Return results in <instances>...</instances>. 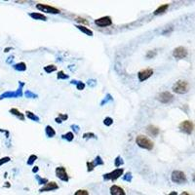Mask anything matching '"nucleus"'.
I'll return each instance as SVG.
<instances>
[{
  "label": "nucleus",
  "instance_id": "f257e3e1",
  "mask_svg": "<svg viewBox=\"0 0 195 195\" xmlns=\"http://www.w3.org/2000/svg\"><path fill=\"white\" fill-rule=\"evenodd\" d=\"M136 144H138L141 148H144V149H146V150H151L154 146L153 141H152L149 138H147V137H145L144 135H139L138 137H137Z\"/></svg>",
  "mask_w": 195,
  "mask_h": 195
},
{
  "label": "nucleus",
  "instance_id": "f03ea898",
  "mask_svg": "<svg viewBox=\"0 0 195 195\" xmlns=\"http://www.w3.org/2000/svg\"><path fill=\"white\" fill-rule=\"evenodd\" d=\"M189 90V84L187 81L178 80L173 85V91L177 94H186Z\"/></svg>",
  "mask_w": 195,
  "mask_h": 195
},
{
  "label": "nucleus",
  "instance_id": "7ed1b4c3",
  "mask_svg": "<svg viewBox=\"0 0 195 195\" xmlns=\"http://www.w3.org/2000/svg\"><path fill=\"white\" fill-rule=\"evenodd\" d=\"M124 174V169L123 168H118V169H115L112 172L104 174L103 175V180L104 181H116L117 178H119L121 176H123Z\"/></svg>",
  "mask_w": 195,
  "mask_h": 195
},
{
  "label": "nucleus",
  "instance_id": "20e7f679",
  "mask_svg": "<svg viewBox=\"0 0 195 195\" xmlns=\"http://www.w3.org/2000/svg\"><path fill=\"white\" fill-rule=\"evenodd\" d=\"M171 180H172L173 182L182 184V183L186 182V174H184L183 172L176 170V171H174L172 173Z\"/></svg>",
  "mask_w": 195,
  "mask_h": 195
},
{
  "label": "nucleus",
  "instance_id": "39448f33",
  "mask_svg": "<svg viewBox=\"0 0 195 195\" xmlns=\"http://www.w3.org/2000/svg\"><path fill=\"white\" fill-rule=\"evenodd\" d=\"M36 9H38L39 11L41 12H44V13H48V14H60L61 11L59 9H57L56 7H53L50 6V5H47V4H36Z\"/></svg>",
  "mask_w": 195,
  "mask_h": 195
},
{
  "label": "nucleus",
  "instance_id": "423d86ee",
  "mask_svg": "<svg viewBox=\"0 0 195 195\" xmlns=\"http://www.w3.org/2000/svg\"><path fill=\"white\" fill-rule=\"evenodd\" d=\"M178 128H180V130L182 132V133L187 134V135H190L192 132H193L194 125H193V123L191 122V121L184 120V121H182V122L180 124Z\"/></svg>",
  "mask_w": 195,
  "mask_h": 195
},
{
  "label": "nucleus",
  "instance_id": "0eeeda50",
  "mask_svg": "<svg viewBox=\"0 0 195 195\" xmlns=\"http://www.w3.org/2000/svg\"><path fill=\"white\" fill-rule=\"evenodd\" d=\"M187 54H188L187 50L182 46L177 47V48H175V49H174V51H173V57L175 58V59H177V60L184 59V58L187 56Z\"/></svg>",
  "mask_w": 195,
  "mask_h": 195
},
{
  "label": "nucleus",
  "instance_id": "6e6552de",
  "mask_svg": "<svg viewBox=\"0 0 195 195\" xmlns=\"http://www.w3.org/2000/svg\"><path fill=\"white\" fill-rule=\"evenodd\" d=\"M55 173H56L57 178H60L61 181L66 182H67L68 181H69V177H68L66 169L65 167H57Z\"/></svg>",
  "mask_w": 195,
  "mask_h": 195
},
{
  "label": "nucleus",
  "instance_id": "1a4fd4ad",
  "mask_svg": "<svg viewBox=\"0 0 195 195\" xmlns=\"http://www.w3.org/2000/svg\"><path fill=\"white\" fill-rule=\"evenodd\" d=\"M95 24L99 26V28H107V26L112 24V20L109 16H104V17L95 20Z\"/></svg>",
  "mask_w": 195,
  "mask_h": 195
},
{
  "label": "nucleus",
  "instance_id": "9d476101",
  "mask_svg": "<svg viewBox=\"0 0 195 195\" xmlns=\"http://www.w3.org/2000/svg\"><path fill=\"white\" fill-rule=\"evenodd\" d=\"M157 99L162 103H169L174 99V96L168 91L162 92L157 96Z\"/></svg>",
  "mask_w": 195,
  "mask_h": 195
},
{
  "label": "nucleus",
  "instance_id": "9b49d317",
  "mask_svg": "<svg viewBox=\"0 0 195 195\" xmlns=\"http://www.w3.org/2000/svg\"><path fill=\"white\" fill-rule=\"evenodd\" d=\"M152 74H153V69H151V68H145V69L141 70L138 73V77H139L140 82H144V81L147 80L149 77L152 76Z\"/></svg>",
  "mask_w": 195,
  "mask_h": 195
},
{
  "label": "nucleus",
  "instance_id": "f8f14e48",
  "mask_svg": "<svg viewBox=\"0 0 195 195\" xmlns=\"http://www.w3.org/2000/svg\"><path fill=\"white\" fill-rule=\"evenodd\" d=\"M59 189V186L58 183L55 182H48L43 187L40 188V192H47V191H53V190H57Z\"/></svg>",
  "mask_w": 195,
  "mask_h": 195
},
{
  "label": "nucleus",
  "instance_id": "ddd939ff",
  "mask_svg": "<svg viewBox=\"0 0 195 195\" xmlns=\"http://www.w3.org/2000/svg\"><path fill=\"white\" fill-rule=\"evenodd\" d=\"M87 171L88 172H91L95 169V167L98 166V165H103V161L102 159L101 156H97L96 159H95V161H92V162H87Z\"/></svg>",
  "mask_w": 195,
  "mask_h": 195
},
{
  "label": "nucleus",
  "instance_id": "4468645a",
  "mask_svg": "<svg viewBox=\"0 0 195 195\" xmlns=\"http://www.w3.org/2000/svg\"><path fill=\"white\" fill-rule=\"evenodd\" d=\"M109 191H110V195H126L124 189L118 186H115V184L111 186Z\"/></svg>",
  "mask_w": 195,
  "mask_h": 195
},
{
  "label": "nucleus",
  "instance_id": "2eb2a0df",
  "mask_svg": "<svg viewBox=\"0 0 195 195\" xmlns=\"http://www.w3.org/2000/svg\"><path fill=\"white\" fill-rule=\"evenodd\" d=\"M147 132L149 133V135L156 137V136L159 135L160 130H159V128L156 127V126H154V125H149V126H147Z\"/></svg>",
  "mask_w": 195,
  "mask_h": 195
},
{
  "label": "nucleus",
  "instance_id": "dca6fc26",
  "mask_svg": "<svg viewBox=\"0 0 195 195\" xmlns=\"http://www.w3.org/2000/svg\"><path fill=\"white\" fill-rule=\"evenodd\" d=\"M76 28L81 31V32H83V33H85L86 35H88V36H93V31L90 29V28H86L85 25H80V24H77L76 25Z\"/></svg>",
  "mask_w": 195,
  "mask_h": 195
},
{
  "label": "nucleus",
  "instance_id": "f3484780",
  "mask_svg": "<svg viewBox=\"0 0 195 195\" xmlns=\"http://www.w3.org/2000/svg\"><path fill=\"white\" fill-rule=\"evenodd\" d=\"M29 16L31 18H32L33 20H38V21H47V17L45 15L41 14V13H36V12H33V13H30Z\"/></svg>",
  "mask_w": 195,
  "mask_h": 195
},
{
  "label": "nucleus",
  "instance_id": "a211bd4d",
  "mask_svg": "<svg viewBox=\"0 0 195 195\" xmlns=\"http://www.w3.org/2000/svg\"><path fill=\"white\" fill-rule=\"evenodd\" d=\"M45 134L48 138H53V137L56 136V131L54 130V128L50 125H47L45 128Z\"/></svg>",
  "mask_w": 195,
  "mask_h": 195
},
{
  "label": "nucleus",
  "instance_id": "6ab92c4d",
  "mask_svg": "<svg viewBox=\"0 0 195 195\" xmlns=\"http://www.w3.org/2000/svg\"><path fill=\"white\" fill-rule=\"evenodd\" d=\"M169 8V4H164V5H161V6L158 7L155 11H154V15L157 16V15H160V14H163L165 13L167 11V9Z\"/></svg>",
  "mask_w": 195,
  "mask_h": 195
},
{
  "label": "nucleus",
  "instance_id": "aec40b11",
  "mask_svg": "<svg viewBox=\"0 0 195 195\" xmlns=\"http://www.w3.org/2000/svg\"><path fill=\"white\" fill-rule=\"evenodd\" d=\"M10 113L15 115V116H17L19 119H21L22 121L24 120V115L22 112H21L19 109H17V108H11V109H10Z\"/></svg>",
  "mask_w": 195,
  "mask_h": 195
},
{
  "label": "nucleus",
  "instance_id": "412c9836",
  "mask_svg": "<svg viewBox=\"0 0 195 195\" xmlns=\"http://www.w3.org/2000/svg\"><path fill=\"white\" fill-rule=\"evenodd\" d=\"M14 68L18 71H24V70H26V65L24 62H19V64L14 66Z\"/></svg>",
  "mask_w": 195,
  "mask_h": 195
},
{
  "label": "nucleus",
  "instance_id": "4be33fe9",
  "mask_svg": "<svg viewBox=\"0 0 195 195\" xmlns=\"http://www.w3.org/2000/svg\"><path fill=\"white\" fill-rule=\"evenodd\" d=\"M25 115H26V117H28V119L30 120H33V121H39V117L37 116L36 114H34L33 112H31V111H25Z\"/></svg>",
  "mask_w": 195,
  "mask_h": 195
},
{
  "label": "nucleus",
  "instance_id": "5701e85b",
  "mask_svg": "<svg viewBox=\"0 0 195 195\" xmlns=\"http://www.w3.org/2000/svg\"><path fill=\"white\" fill-rule=\"evenodd\" d=\"M62 138L64 140H66L67 141H72L73 139H74V134H73L72 132H67L66 134L62 136Z\"/></svg>",
  "mask_w": 195,
  "mask_h": 195
},
{
  "label": "nucleus",
  "instance_id": "b1692460",
  "mask_svg": "<svg viewBox=\"0 0 195 195\" xmlns=\"http://www.w3.org/2000/svg\"><path fill=\"white\" fill-rule=\"evenodd\" d=\"M6 98H17V95H16V92H6L0 96V99Z\"/></svg>",
  "mask_w": 195,
  "mask_h": 195
},
{
  "label": "nucleus",
  "instance_id": "393cba45",
  "mask_svg": "<svg viewBox=\"0 0 195 195\" xmlns=\"http://www.w3.org/2000/svg\"><path fill=\"white\" fill-rule=\"evenodd\" d=\"M44 70L47 72V73H51L53 71H56L57 70V66H54V65H50V66H47L44 67Z\"/></svg>",
  "mask_w": 195,
  "mask_h": 195
},
{
  "label": "nucleus",
  "instance_id": "a878e982",
  "mask_svg": "<svg viewBox=\"0 0 195 195\" xmlns=\"http://www.w3.org/2000/svg\"><path fill=\"white\" fill-rule=\"evenodd\" d=\"M123 163H124V161H123V159H122V157L121 156H117L116 158H115V160H114V165H115V167H120L121 165H123Z\"/></svg>",
  "mask_w": 195,
  "mask_h": 195
},
{
  "label": "nucleus",
  "instance_id": "bb28decb",
  "mask_svg": "<svg viewBox=\"0 0 195 195\" xmlns=\"http://www.w3.org/2000/svg\"><path fill=\"white\" fill-rule=\"evenodd\" d=\"M75 21L77 23L80 24V25H88L89 24V22L86 19H83V18H80V17H77L75 19Z\"/></svg>",
  "mask_w": 195,
  "mask_h": 195
},
{
  "label": "nucleus",
  "instance_id": "cd10ccee",
  "mask_svg": "<svg viewBox=\"0 0 195 195\" xmlns=\"http://www.w3.org/2000/svg\"><path fill=\"white\" fill-rule=\"evenodd\" d=\"M35 178H36V180L38 181V183L39 184H41V186H45V184L48 182V180H47V178H40L39 176H37L36 175L35 176Z\"/></svg>",
  "mask_w": 195,
  "mask_h": 195
},
{
  "label": "nucleus",
  "instance_id": "c85d7f7f",
  "mask_svg": "<svg viewBox=\"0 0 195 195\" xmlns=\"http://www.w3.org/2000/svg\"><path fill=\"white\" fill-rule=\"evenodd\" d=\"M35 160H37V156L34 155V154H31L28 157V165H32L33 163L35 162Z\"/></svg>",
  "mask_w": 195,
  "mask_h": 195
},
{
  "label": "nucleus",
  "instance_id": "c756f323",
  "mask_svg": "<svg viewBox=\"0 0 195 195\" xmlns=\"http://www.w3.org/2000/svg\"><path fill=\"white\" fill-rule=\"evenodd\" d=\"M68 77H69V76H68L67 74H66V73L62 71V70L58 72V75H57V78L58 79H67Z\"/></svg>",
  "mask_w": 195,
  "mask_h": 195
},
{
  "label": "nucleus",
  "instance_id": "7c9ffc66",
  "mask_svg": "<svg viewBox=\"0 0 195 195\" xmlns=\"http://www.w3.org/2000/svg\"><path fill=\"white\" fill-rule=\"evenodd\" d=\"M103 124L105 126H111L113 124V119L111 117H107L103 120Z\"/></svg>",
  "mask_w": 195,
  "mask_h": 195
},
{
  "label": "nucleus",
  "instance_id": "2f4dec72",
  "mask_svg": "<svg viewBox=\"0 0 195 195\" xmlns=\"http://www.w3.org/2000/svg\"><path fill=\"white\" fill-rule=\"evenodd\" d=\"M73 195H89V192L86 190V189H78Z\"/></svg>",
  "mask_w": 195,
  "mask_h": 195
},
{
  "label": "nucleus",
  "instance_id": "473e14b6",
  "mask_svg": "<svg viewBox=\"0 0 195 195\" xmlns=\"http://www.w3.org/2000/svg\"><path fill=\"white\" fill-rule=\"evenodd\" d=\"M132 174L129 172V173H126L125 175L123 176V180L125 181V182H130L131 181H132Z\"/></svg>",
  "mask_w": 195,
  "mask_h": 195
},
{
  "label": "nucleus",
  "instance_id": "72a5a7b5",
  "mask_svg": "<svg viewBox=\"0 0 195 195\" xmlns=\"http://www.w3.org/2000/svg\"><path fill=\"white\" fill-rule=\"evenodd\" d=\"M10 160H11V158L8 157V156H5V157L0 158V166H2L3 164H5V163H8Z\"/></svg>",
  "mask_w": 195,
  "mask_h": 195
},
{
  "label": "nucleus",
  "instance_id": "f704fd0d",
  "mask_svg": "<svg viewBox=\"0 0 195 195\" xmlns=\"http://www.w3.org/2000/svg\"><path fill=\"white\" fill-rule=\"evenodd\" d=\"M76 88H77V90L82 91V90H84V88H85V84H84L83 82H81V81H77Z\"/></svg>",
  "mask_w": 195,
  "mask_h": 195
},
{
  "label": "nucleus",
  "instance_id": "c9c22d12",
  "mask_svg": "<svg viewBox=\"0 0 195 195\" xmlns=\"http://www.w3.org/2000/svg\"><path fill=\"white\" fill-rule=\"evenodd\" d=\"M156 56V52L155 51H148L147 52V54H146V58L147 59H152L153 57Z\"/></svg>",
  "mask_w": 195,
  "mask_h": 195
},
{
  "label": "nucleus",
  "instance_id": "e433bc0d",
  "mask_svg": "<svg viewBox=\"0 0 195 195\" xmlns=\"http://www.w3.org/2000/svg\"><path fill=\"white\" fill-rule=\"evenodd\" d=\"M83 138H84V139H89V138H94V139H96L97 137H96V135L93 134V133H85V134L83 135Z\"/></svg>",
  "mask_w": 195,
  "mask_h": 195
},
{
  "label": "nucleus",
  "instance_id": "4c0bfd02",
  "mask_svg": "<svg viewBox=\"0 0 195 195\" xmlns=\"http://www.w3.org/2000/svg\"><path fill=\"white\" fill-rule=\"evenodd\" d=\"M25 97H28V98H37V96H36V95H34L33 93H31L30 91H26L25 92Z\"/></svg>",
  "mask_w": 195,
  "mask_h": 195
},
{
  "label": "nucleus",
  "instance_id": "58836bf2",
  "mask_svg": "<svg viewBox=\"0 0 195 195\" xmlns=\"http://www.w3.org/2000/svg\"><path fill=\"white\" fill-rule=\"evenodd\" d=\"M59 118L62 121H66L67 118H68V115L67 114H62V113H59Z\"/></svg>",
  "mask_w": 195,
  "mask_h": 195
},
{
  "label": "nucleus",
  "instance_id": "ea45409f",
  "mask_svg": "<svg viewBox=\"0 0 195 195\" xmlns=\"http://www.w3.org/2000/svg\"><path fill=\"white\" fill-rule=\"evenodd\" d=\"M38 170H39V168H38L37 166H36V167H34L33 169H32V172H33V173H36V172H38Z\"/></svg>",
  "mask_w": 195,
  "mask_h": 195
},
{
  "label": "nucleus",
  "instance_id": "a19ab883",
  "mask_svg": "<svg viewBox=\"0 0 195 195\" xmlns=\"http://www.w3.org/2000/svg\"><path fill=\"white\" fill-rule=\"evenodd\" d=\"M56 122H57V123H62V120H61L59 117H58V118H56Z\"/></svg>",
  "mask_w": 195,
  "mask_h": 195
},
{
  "label": "nucleus",
  "instance_id": "79ce46f5",
  "mask_svg": "<svg viewBox=\"0 0 195 195\" xmlns=\"http://www.w3.org/2000/svg\"><path fill=\"white\" fill-rule=\"evenodd\" d=\"M168 195H178V193H177L176 191H172L171 193H169Z\"/></svg>",
  "mask_w": 195,
  "mask_h": 195
},
{
  "label": "nucleus",
  "instance_id": "37998d69",
  "mask_svg": "<svg viewBox=\"0 0 195 195\" xmlns=\"http://www.w3.org/2000/svg\"><path fill=\"white\" fill-rule=\"evenodd\" d=\"M11 49H12L11 47H10V48H6V49L4 50V52H6V53H7V52H9V50H11Z\"/></svg>",
  "mask_w": 195,
  "mask_h": 195
},
{
  "label": "nucleus",
  "instance_id": "c03bdc74",
  "mask_svg": "<svg viewBox=\"0 0 195 195\" xmlns=\"http://www.w3.org/2000/svg\"><path fill=\"white\" fill-rule=\"evenodd\" d=\"M192 181L195 182V174H193V175H192Z\"/></svg>",
  "mask_w": 195,
  "mask_h": 195
},
{
  "label": "nucleus",
  "instance_id": "a18cd8bd",
  "mask_svg": "<svg viewBox=\"0 0 195 195\" xmlns=\"http://www.w3.org/2000/svg\"><path fill=\"white\" fill-rule=\"evenodd\" d=\"M181 195H190V194H189V193H187V192H182Z\"/></svg>",
  "mask_w": 195,
  "mask_h": 195
}]
</instances>
